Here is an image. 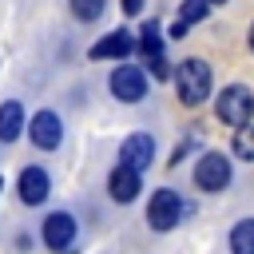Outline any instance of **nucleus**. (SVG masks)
<instances>
[{
  "label": "nucleus",
  "mask_w": 254,
  "mask_h": 254,
  "mask_svg": "<svg viewBox=\"0 0 254 254\" xmlns=\"http://www.w3.org/2000/svg\"><path fill=\"white\" fill-rule=\"evenodd\" d=\"M175 83H179V99L187 103V107H198L206 95H210V64L206 60H198V56H190V60H183L179 67H175Z\"/></svg>",
  "instance_id": "nucleus-1"
},
{
  "label": "nucleus",
  "mask_w": 254,
  "mask_h": 254,
  "mask_svg": "<svg viewBox=\"0 0 254 254\" xmlns=\"http://www.w3.org/2000/svg\"><path fill=\"white\" fill-rule=\"evenodd\" d=\"M214 111H218V119L226 127H242L246 119H254V91L242 87V83H230V87H222Z\"/></svg>",
  "instance_id": "nucleus-2"
},
{
  "label": "nucleus",
  "mask_w": 254,
  "mask_h": 254,
  "mask_svg": "<svg viewBox=\"0 0 254 254\" xmlns=\"http://www.w3.org/2000/svg\"><path fill=\"white\" fill-rule=\"evenodd\" d=\"M183 214H187V202H183L171 187H159V190L151 194V202H147V222H151V230H175Z\"/></svg>",
  "instance_id": "nucleus-3"
},
{
  "label": "nucleus",
  "mask_w": 254,
  "mask_h": 254,
  "mask_svg": "<svg viewBox=\"0 0 254 254\" xmlns=\"http://www.w3.org/2000/svg\"><path fill=\"white\" fill-rule=\"evenodd\" d=\"M194 183H198V190H210V194L222 190L230 183V159L222 151H206L198 159V167H194Z\"/></svg>",
  "instance_id": "nucleus-4"
},
{
  "label": "nucleus",
  "mask_w": 254,
  "mask_h": 254,
  "mask_svg": "<svg viewBox=\"0 0 254 254\" xmlns=\"http://www.w3.org/2000/svg\"><path fill=\"white\" fill-rule=\"evenodd\" d=\"M111 95H115L119 103H139V99L147 95L143 71H139L135 64H119V67L111 71Z\"/></svg>",
  "instance_id": "nucleus-5"
},
{
  "label": "nucleus",
  "mask_w": 254,
  "mask_h": 254,
  "mask_svg": "<svg viewBox=\"0 0 254 254\" xmlns=\"http://www.w3.org/2000/svg\"><path fill=\"white\" fill-rule=\"evenodd\" d=\"M28 131H32V143H36L40 151H56L60 139H64V127H60V115H56V111H36Z\"/></svg>",
  "instance_id": "nucleus-6"
},
{
  "label": "nucleus",
  "mask_w": 254,
  "mask_h": 254,
  "mask_svg": "<svg viewBox=\"0 0 254 254\" xmlns=\"http://www.w3.org/2000/svg\"><path fill=\"white\" fill-rule=\"evenodd\" d=\"M44 242H48L52 250H67V246L75 242V218H71L67 210L48 214V218H44Z\"/></svg>",
  "instance_id": "nucleus-7"
},
{
  "label": "nucleus",
  "mask_w": 254,
  "mask_h": 254,
  "mask_svg": "<svg viewBox=\"0 0 254 254\" xmlns=\"http://www.w3.org/2000/svg\"><path fill=\"white\" fill-rule=\"evenodd\" d=\"M107 194H111V202H131V198L139 194V171L127 167V163H119V167L107 175Z\"/></svg>",
  "instance_id": "nucleus-8"
},
{
  "label": "nucleus",
  "mask_w": 254,
  "mask_h": 254,
  "mask_svg": "<svg viewBox=\"0 0 254 254\" xmlns=\"http://www.w3.org/2000/svg\"><path fill=\"white\" fill-rule=\"evenodd\" d=\"M119 159H123L127 167H135V171L151 167V159H155V139H151V135H127L123 147H119Z\"/></svg>",
  "instance_id": "nucleus-9"
},
{
  "label": "nucleus",
  "mask_w": 254,
  "mask_h": 254,
  "mask_svg": "<svg viewBox=\"0 0 254 254\" xmlns=\"http://www.w3.org/2000/svg\"><path fill=\"white\" fill-rule=\"evenodd\" d=\"M44 198H48V171L44 167H24L20 171V202L40 206Z\"/></svg>",
  "instance_id": "nucleus-10"
},
{
  "label": "nucleus",
  "mask_w": 254,
  "mask_h": 254,
  "mask_svg": "<svg viewBox=\"0 0 254 254\" xmlns=\"http://www.w3.org/2000/svg\"><path fill=\"white\" fill-rule=\"evenodd\" d=\"M135 48V40L127 36V32H111V36H103L99 44H91V60H119V56H127Z\"/></svg>",
  "instance_id": "nucleus-11"
},
{
  "label": "nucleus",
  "mask_w": 254,
  "mask_h": 254,
  "mask_svg": "<svg viewBox=\"0 0 254 254\" xmlns=\"http://www.w3.org/2000/svg\"><path fill=\"white\" fill-rule=\"evenodd\" d=\"M20 131H24V107H20L16 99L0 103V143L20 139Z\"/></svg>",
  "instance_id": "nucleus-12"
},
{
  "label": "nucleus",
  "mask_w": 254,
  "mask_h": 254,
  "mask_svg": "<svg viewBox=\"0 0 254 254\" xmlns=\"http://www.w3.org/2000/svg\"><path fill=\"white\" fill-rule=\"evenodd\" d=\"M206 8H210V0H183L179 16H175V24H171V36H175V40H179V36H187V28H190V24H198V20L206 16Z\"/></svg>",
  "instance_id": "nucleus-13"
},
{
  "label": "nucleus",
  "mask_w": 254,
  "mask_h": 254,
  "mask_svg": "<svg viewBox=\"0 0 254 254\" xmlns=\"http://www.w3.org/2000/svg\"><path fill=\"white\" fill-rule=\"evenodd\" d=\"M230 254H254V218L234 222V230H230Z\"/></svg>",
  "instance_id": "nucleus-14"
},
{
  "label": "nucleus",
  "mask_w": 254,
  "mask_h": 254,
  "mask_svg": "<svg viewBox=\"0 0 254 254\" xmlns=\"http://www.w3.org/2000/svg\"><path fill=\"white\" fill-rule=\"evenodd\" d=\"M234 155L246 159V163H254V119H246V123L238 127V135H234Z\"/></svg>",
  "instance_id": "nucleus-15"
},
{
  "label": "nucleus",
  "mask_w": 254,
  "mask_h": 254,
  "mask_svg": "<svg viewBox=\"0 0 254 254\" xmlns=\"http://www.w3.org/2000/svg\"><path fill=\"white\" fill-rule=\"evenodd\" d=\"M139 52H143V60L147 56H155V52H163V32H159V24L151 20V24H143V32H139Z\"/></svg>",
  "instance_id": "nucleus-16"
},
{
  "label": "nucleus",
  "mask_w": 254,
  "mask_h": 254,
  "mask_svg": "<svg viewBox=\"0 0 254 254\" xmlns=\"http://www.w3.org/2000/svg\"><path fill=\"white\" fill-rule=\"evenodd\" d=\"M75 20H99L103 16V0H71Z\"/></svg>",
  "instance_id": "nucleus-17"
},
{
  "label": "nucleus",
  "mask_w": 254,
  "mask_h": 254,
  "mask_svg": "<svg viewBox=\"0 0 254 254\" xmlns=\"http://www.w3.org/2000/svg\"><path fill=\"white\" fill-rule=\"evenodd\" d=\"M147 71L163 83V79H171V67H167V56L163 52H155V56H147Z\"/></svg>",
  "instance_id": "nucleus-18"
},
{
  "label": "nucleus",
  "mask_w": 254,
  "mask_h": 254,
  "mask_svg": "<svg viewBox=\"0 0 254 254\" xmlns=\"http://www.w3.org/2000/svg\"><path fill=\"white\" fill-rule=\"evenodd\" d=\"M119 8H123V16H139L143 12V0H119Z\"/></svg>",
  "instance_id": "nucleus-19"
},
{
  "label": "nucleus",
  "mask_w": 254,
  "mask_h": 254,
  "mask_svg": "<svg viewBox=\"0 0 254 254\" xmlns=\"http://www.w3.org/2000/svg\"><path fill=\"white\" fill-rule=\"evenodd\" d=\"M250 52H254V24H250Z\"/></svg>",
  "instance_id": "nucleus-20"
},
{
  "label": "nucleus",
  "mask_w": 254,
  "mask_h": 254,
  "mask_svg": "<svg viewBox=\"0 0 254 254\" xmlns=\"http://www.w3.org/2000/svg\"><path fill=\"white\" fill-rule=\"evenodd\" d=\"M0 190H4V179H0Z\"/></svg>",
  "instance_id": "nucleus-21"
},
{
  "label": "nucleus",
  "mask_w": 254,
  "mask_h": 254,
  "mask_svg": "<svg viewBox=\"0 0 254 254\" xmlns=\"http://www.w3.org/2000/svg\"><path fill=\"white\" fill-rule=\"evenodd\" d=\"M210 4H222V0H210Z\"/></svg>",
  "instance_id": "nucleus-22"
}]
</instances>
